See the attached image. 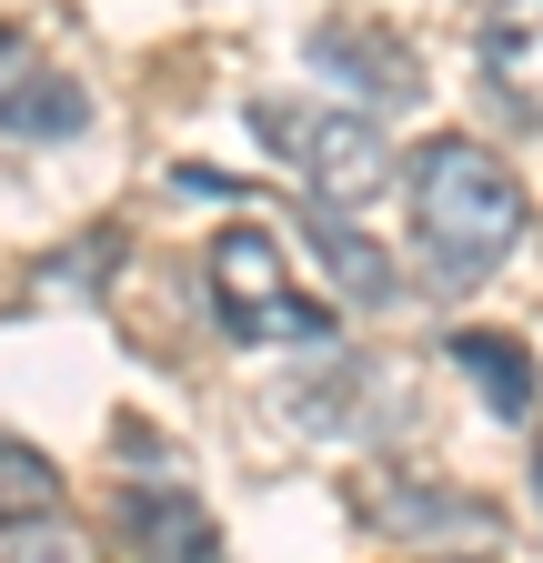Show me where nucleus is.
I'll list each match as a JSON object with an SVG mask.
<instances>
[{
    "instance_id": "nucleus-1",
    "label": "nucleus",
    "mask_w": 543,
    "mask_h": 563,
    "mask_svg": "<svg viewBox=\"0 0 543 563\" xmlns=\"http://www.w3.org/2000/svg\"><path fill=\"white\" fill-rule=\"evenodd\" d=\"M402 201H413V242H423V272L443 292H473V282L503 272V252L523 242V181L463 131H443V141L413 152Z\"/></svg>"
},
{
    "instance_id": "nucleus-12",
    "label": "nucleus",
    "mask_w": 543,
    "mask_h": 563,
    "mask_svg": "<svg viewBox=\"0 0 543 563\" xmlns=\"http://www.w3.org/2000/svg\"><path fill=\"white\" fill-rule=\"evenodd\" d=\"M11 553H21V563H91V543H71V533H51V523H41V533H21Z\"/></svg>"
},
{
    "instance_id": "nucleus-4",
    "label": "nucleus",
    "mask_w": 543,
    "mask_h": 563,
    "mask_svg": "<svg viewBox=\"0 0 543 563\" xmlns=\"http://www.w3.org/2000/svg\"><path fill=\"white\" fill-rule=\"evenodd\" d=\"M0 131H11V141H71V131H91V91L60 60H41L11 21H0Z\"/></svg>"
},
{
    "instance_id": "nucleus-3",
    "label": "nucleus",
    "mask_w": 543,
    "mask_h": 563,
    "mask_svg": "<svg viewBox=\"0 0 543 563\" xmlns=\"http://www.w3.org/2000/svg\"><path fill=\"white\" fill-rule=\"evenodd\" d=\"M212 312L232 342H322L332 312L312 292H292V272H282V242H272L262 222H232L212 242Z\"/></svg>"
},
{
    "instance_id": "nucleus-9",
    "label": "nucleus",
    "mask_w": 543,
    "mask_h": 563,
    "mask_svg": "<svg viewBox=\"0 0 543 563\" xmlns=\"http://www.w3.org/2000/svg\"><path fill=\"white\" fill-rule=\"evenodd\" d=\"M312 60H322V70H353L373 101H413V91H423L413 51H392L383 31H312Z\"/></svg>"
},
{
    "instance_id": "nucleus-2",
    "label": "nucleus",
    "mask_w": 543,
    "mask_h": 563,
    "mask_svg": "<svg viewBox=\"0 0 543 563\" xmlns=\"http://www.w3.org/2000/svg\"><path fill=\"white\" fill-rule=\"evenodd\" d=\"M242 121H252L262 152L312 191V211H363L392 181V141H383L373 111H343V101H322V91H262Z\"/></svg>"
},
{
    "instance_id": "nucleus-5",
    "label": "nucleus",
    "mask_w": 543,
    "mask_h": 563,
    "mask_svg": "<svg viewBox=\"0 0 543 563\" xmlns=\"http://www.w3.org/2000/svg\"><path fill=\"white\" fill-rule=\"evenodd\" d=\"M121 543H131V563H222V533L201 514V493L171 473L121 483Z\"/></svg>"
},
{
    "instance_id": "nucleus-7",
    "label": "nucleus",
    "mask_w": 543,
    "mask_h": 563,
    "mask_svg": "<svg viewBox=\"0 0 543 563\" xmlns=\"http://www.w3.org/2000/svg\"><path fill=\"white\" fill-rule=\"evenodd\" d=\"M363 393H383V363H353V352H332L322 373L282 383L292 422H312V433H363V422H373V402H363Z\"/></svg>"
},
{
    "instance_id": "nucleus-10",
    "label": "nucleus",
    "mask_w": 543,
    "mask_h": 563,
    "mask_svg": "<svg viewBox=\"0 0 543 563\" xmlns=\"http://www.w3.org/2000/svg\"><path fill=\"white\" fill-rule=\"evenodd\" d=\"M51 514H60V473H51V453H31L21 433H0V543L41 533Z\"/></svg>"
},
{
    "instance_id": "nucleus-8",
    "label": "nucleus",
    "mask_w": 543,
    "mask_h": 563,
    "mask_svg": "<svg viewBox=\"0 0 543 563\" xmlns=\"http://www.w3.org/2000/svg\"><path fill=\"white\" fill-rule=\"evenodd\" d=\"M453 363L473 373V393L494 402V422H533L543 383H533V352H523L513 332H453Z\"/></svg>"
},
{
    "instance_id": "nucleus-11",
    "label": "nucleus",
    "mask_w": 543,
    "mask_h": 563,
    "mask_svg": "<svg viewBox=\"0 0 543 563\" xmlns=\"http://www.w3.org/2000/svg\"><path fill=\"white\" fill-rule=\"evenodd\" d=\"M312 252L332 262V282H343L353 302H392V262H383L353 222H322V211H312Z\"/></svg>"
},
{
    "instance_id": "nucleus-6",
    "label": "nucleus",
    "mask_w": 543,
    "mask_h": 563,
    "mask_svg": "<svg viewBox=\"0 0 543 563\" xmlns=\"http://www.w3.org/2000/svg\"><path fill=\"white\" fill-rule=\"evenodd\" d=\"M473 60H484V91L543 131V0H494L473 31Z\"/></svg>"
}]
</instances>
